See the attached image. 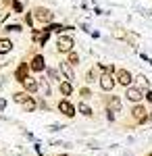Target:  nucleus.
I'll return each instance as SVG.
<instances>
[{
    "label": "nucleus",
    "mask_w": 152,
    "mask_h": 156,
    "mask_svg": "<svg viewBox=\"0 0 152 156\" xmlns=\"http://www.w3.org/2000/svg\"><path fill=\"white\" fill-rule=\"evenodd\" d=\"M125 98H127L129 102L138 104L142 98H144V92H142L140 87H136V85H129V87H127V92H125Z\"/></svg>",
    "instance_id": "obj_1"
},
{
    "label": "nucleus",
    "mask_w": 152,
    "mask_h": 156,
    "mask_svg": "<svg viewBox=\"0 0 152 156\" xmlns=\"http://www.w3.org/2000/svg\"><path fill=\"white\" fill-rule=\"evenodd\" d=\"M131 117L138 121V123H146L148 121V110L142 106V104H136V106L131 108Z\"/></svg>",
    "instance_id": "obj_2"
},
{
    "label": "nucleus",
    "mask_w": 152,
    "mask_h": 156,
    "mask_svg": "<svg viewBox=\"0 0 152 156\" xmlns=\"http://www.w3.org/2000/svg\"><path fill=\"white\" fill-rule=\"evenodd\" d=\"M59 110L65 115V117H69V119L75 117V106L71 104L69 100H60V102H59Z\"/></svg>",
    "instance_id": "obj_3"
},
{
    "label": "nucleus",
    "mask_w": 152,
    "mask_h": 156,
    "mask_svg": "<svg viewBox=\"0 0 152 156\" xmlns=\"http://www.w3.org/2000/svg\"><path fill=\"white\" fill-rule=\"evenodd\" d=\"M100 87H102L104 92H110V90L115 87V79H113L110 73H102V77H100Z\"/></svg>",
    "instance_id": "obj_4"
},
{
    "label": "nucleus",
    "mask_w": 152,
    "mask_h": 156,
    "mask_svg": "<svg viewBox=\"0 0 152 156\" xmlns=\"http://www.w3.org/2000/svg\"><path fill=\"white\" fill-rule=\"evenodd\" d=\"M48 37H50V31H48L46 27H44L42 31H34V34H31V40H34V42H38L40 46H44V44H46Z\"/></svg>",
    "instance_id": "obj_5"
},
{
    "label": "nucleus",
    "mask_w": 152,
    "mask_h": 156,
    "mask_svg": "<svg viewBox=\"0 0 152 156\" xmlns=\"http://www.w3.org/2000/svg\"><path fill=\"white\" fill-rule=\"evenodd\" d=\"M117 81L121 85L129 87V85H131V81H133V79H131V73L125 71V69H119V71H117Z\"/></svg>",
    "instance_id": "obj_6"
},
{
    "label": "nucleus",
    "mask_w": 152,
    "mask_h": 156,
    "mask_svg": "<svg viewBox=\"0 0 152 156\" xmlns=\"http://www.w3.org/2000/svg\"><path fill=\"white\" fill-rule=\"evenodd\" d=\"M59 50L60 52H71V50H73V37L60 36L59 37Z\"/></svg>",
    "instance_id": "obj_7"
},
{
    "label": "nucleus",
    "mask_w": 152,
    "mask_h": 156,
    "mask_svg": "<svg viewBox=\"0 0 152 156\" xmlns=\"http://www.w3.org/2000/svg\"><path fill=\"white\" fill-rule=\"evenodd\" d=\"M106 106H108V112H121V98L119 96H110L106 100Z\"/></svg>",
    "instance_id": "obj_8"
},
{
    "label": "nucleus",
    "mask_w": 152,
    "mask_h": 156,
    "mask_svg": "<svg viewBox=\"0 0 152 156\" xmlns=\"http://www.w3.org/2000/svg\"><path fill=\"white\" fill-rule=\"evenodd\" d=\"M27 69H29V65H27V62H21V65H19V69H17V71H15V79H17V81H21V83H23L25 79H27V77H29V75H27Z\"/></svg>",
    "instance_id": "obj_9"
},
{
    "label": "nucleus",
    "mask_w": 152,
    "mask_h": 156,
    "mask_svg": "<svg viewBox=\"0 0 152 156\" xmlns=\"http://www.w3.org/2000/svg\"><path fill=\"white\" fill-rule=\"evenodd\" d=\"M35 19H38V21H42V23H50L52 12L46 11V9H38V11H35Z\"/></svg>",
    "instance_id": "obj_10"
},
{
    "label": "nucleus",
    "mask_w": 152,
    "mask_h": 156,
    "mask_svg": "<svg viewBox=\"0 0 152 156\" xmlns=\"http://www.w3.org/2000/svg\"><path fill=\"white\" fill-rule=\"evenodd\" d=\"M31 71H44L46 67H44V56H40V54H35L34 58H31Z\"/></svg>",
    "instance_id": "obj_11"
},
{
    "label": "nucleus",
    "mask_w": 152,
    "mask_h": 156,
    "mask_svg": "<svg viewBox=\"0 0 152 156\" xmlns=\"http://www.w3.org/2000/svg\"><path fill=\"white\" fill-rule=\"evenodd\" d=\"M23 85H25V92H27V94H31V92H35V90H38V79H34V77H27V79H25L23 81Z\"/></svg>",
    "instance_id": "obj_12"
},
{
    "label": "nucleus",
    "mask_w": 152,
    "mask_h": 156,
    "mask_svg": "<svg viewBox=\"0 0 152 156\" xmlns=\"http://www.w3.org/2000/svg\"><path fill=\"white\" fill-rule=\"evenodd\" d=\"M60 71H63V75H65V77H67V81H73V79H75L73 69H71L69 62H60Z\"/></svg>",
    "instance_id": "obj_13"
},
{
    "label": "nucleus",
    "mask_w": 152,
    "mask_h": 156,
    "mask_svg": "<svg viewBox=\"0 0 152 156\" xmlns=\"http://www.w3.org/2000/svg\"><path fill=\"white\" fill-rule=\"evenodd\" d=\"M11 50H13V42L6 40V37H2V40H0V54H6V52H11Z\"/></svg>",
    "instance_id": "obj_14"
},
{
    "label": "nucleus",
    "mask_w": 152,
    "mask_h": 156,
    "mask_svg": "<svg viewBox=\"0 0 152 156\" xmlns=\"http://www.w3.org/2000/svg\"><path fill=\"white\" fill-rule=\"evenodd\" d=\"M59 90H60V94H63V96H69L71 92H73V85H71V81H60Z\"/></svg>",
    "instance_id": "obj_15"
},
{
    "label": "nucleus",
    "mask_w": 152,
    "mask_h": 156,
    "mask_svg": "<svg viewBox=\"0 0 152 156\" xmlns=\"http://www.w3.org/2000/svg\"><path fill=\"white\" fill-rule=\"evenodd\" d=\"M15 102H19V104H25V102H27V100H29V94H27V92H17V94H15Z\"/></svg>",
    "instance_id": "obj_16"
},
{
    "label": "nucleus",
    "mask_w": 152,
    "mask_h": 156,
    "mask_svg": "<svg viewBox=\"0 0 152 156\" xmlns=\"http://www.w3.org/2000/svg\"><path fill=\"white\" fill-rule=\"evenodd\" d=\"M23 108H25V112H34L35 108H38V104H35L34 98H29V100H27V102L23 104Z\"/></svg>",
    "instance_id": "obj_17"
},
{
    "label": "nucleus",
    "mask_w": 152,
    "mask_h": 156,
    "mask_svg": "<svg viewBox=\"0 0 152 156\" xmlns=\"http://www.w3.org/2000/svg\"><path fill=\"white\" fill-rule=\"evenodd\" d=\"M79 112H81L83 117H92V108L88 106L85 102H79Z\"/></svg>",
    "instance_id": "obj_18"
},
{
    "label": "nucleus",
    "mask_w": 152,
    "mask_h": 156,
    "mask_svg": "<svg viewBox=\"0 0 152 156\" xmlns=\"http://www.w3.org/2000/svg\"><path fill=\"white\" fill-rule=\"evenodd\" d=\"M67 62H69L71 67H73V65H77V62H79V54H75V52H69V60H67Z\"/></svg>",
    "instance_id": "obj_19"
},
{
    "label": "nucleus",
    "mask_w": 152,
    "mask_h": 156,
    "mask_svg": "<svg viewBox=\"0 0 152 156\" xmlns=\"http://www.w3.org/2000/svg\"><path fill=\"white\" fill-rule=\"evenodd\" d=\"M85 77H88V79H85V81H90V83H92V81H96V71H88V75H85Z\"/></svg>",
    "instance_id": "obj_20"
},
{
    "label": "nucleus",
    "mask_w": 152,
    "mask_h": 156,
    "mask_svg": "<svg viewBox=\"0 0 152 156\" xmlns=\"http://www.w3.org/2000/svg\"><path fill=\"white\" fill-rule=\"evenodd\" d=\"M6 31H21V25H19V23L9 25V27H6Z\"/></svg>",
    "instance_id": "obj_21"
},
{
    "label": "nucleus",
    "mask_w": 152,
    "mask_h": 156,
    "mask_svg": "<svg viewBox=\"0 0 152 156\" xmlns=\"http://www.w3.org/2000/svg\"><path fill=\"white\" fill-rule=\"evenodd\" d=\"M79 94H81V98H90V96H92V92H90L88 87H83V90H79Z\"/></svg>",
    "instance_id": "obj_22"
},
{
    "label": "nucleus",
    "mask_w": 152,
    "mask_h": 156,
    "mask_svg": "<svg viewBox=\"0 0 152 156\" xmlns=\"http://www.w3.org/2000/svg\"><path fill=\"white\" fill-rule=\"evenodd\" d=\"M48 75H50V79H56L59 81V73L54 71V69H48Z\"/></svg>",
    "instance_id": "obj_23"
},
{
    "label": "nucleus",
    "mask_w": 152,
    "mask_h": 156,
    "mask_svg": "<svg viewBox=\"0 0 152 156\" xmlns=\"http://www.w3.org/2000/svg\"><path fill=\"white\" fill-rule=\"evenodd\" d=\"M13 9H15L17 12H21V9H23V6H21V2H17V0H13Z\"/></svg>",
    "instance_id": "obj_24"
},
{
    "label": "nucleus",
    "mask_w": 152,
    "mask_h": 156,
    "mask_svg": "<svg viewBox=\"0 0 152 156\" xmlns=\"http://www.w3.org/2000/svg\"><path fill=\"white\" fill-rule=\"evenodd\" d=\"M144 98H148V102H152V92H150V90H148V92L144 94Z\"/></svg>",
    "instance_id": "obj_25"
},
{
    "label": "nucleus",
    "mask_w": 152,
    "mask_h": 156,
    "mask_svg": "<svg viewBox=\"0 0 152 156\" xmlns=\"http://www.w3.org/2000/svg\"><path fill=\"white\" fill-rule=\"evenodd\" d=\"M146 156H152V152H148V154H146Z\"/></svg>",
    "instance_id": "obj_26"
},
{
    "label": "nucleus",
    "mask_w": 152,
    "mask_h": 156,
    "mask_svg": "<svg viewBox=\"0 0 152 156\" xmlns=\"http://www.w3.org/2000/svg\"><path fill=\"white\" fill-rule=\"evenodd\" d=\"M59 156H67V154H59Z\"/></svg>",
    "instance_id": "obj_27"
},
{
    "label": "nucleus",
    "mask_w": 152,
    "mask_h": 156,
    "mask_svg": "<svg viewBox=\"0 0 152 156\" xmlns=\"http://www.w3.org/2000/svg\"><path fill=\"white\" fill-rule=\"evenodd\" d=\"M150 119H152V112H150Z\"/></svg>",
    "instance_id": "obj_28"
}]
</instances>
